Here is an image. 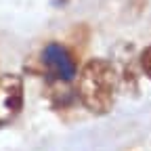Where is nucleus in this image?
Instances as JSON below:
<instances>
[{"label": "nucleus", "instance_id": "obj_3", "mask_svg": "<svg viewBox=\"0 0 151 151\" xmlns=\"http://www.w3.org/2000/svg\"><path fill=\"white\" fill-rule=\"evenodd\" d=\"M23 109V80L17 73H0V126L13 122Z\"/></svg>", "mask_w": 151, "mask_h": 151}, {"label": "nucleus", "instance_id": "obj_1", "mask_svg": "<svg viewBox=\"0 0 151 151\" xmlns=\"http://www.w3.org/2000/svg\"><path fill=\"white\" fill-rule=\"evenodd\" d=\"M118 88V69L107 59H90L78 71V86H76L78 99L86 107V111L94 116H107L113 109Z\"/></svg>", "mask_w": 151, "mask_h": 151}, {"label": "nucleus", "instance_id": "obj_4", "mask_svg": "<svg viewBox=\"0 0 151 151\" xmlns=\"http://www.w3.org/2000/svg\"><path fill=\"white\" fill-rule=\"evenodd\" d=\"M139 67H141V71L147 76V78L151 80V44L141 50V55H139Z\"/></svg>", "mask_w": 151, "mask_h": 151}, {"label": "nucleus", "instance_id": "obj_2", "mask_svg": "<svg viewBox=\"0 0 151 151\" xmlns=\"http://www.w3.org/2000/svg\"><path fill=\"white\" fill-rule=\"evenodd\" d=\"M42 65L48 78L59 82H71L73 78H78V71H80L73 52L61 42H48L44 46Z\"/></svg>", "mask_w": 151, "mask_h": 151}]
</instances>
